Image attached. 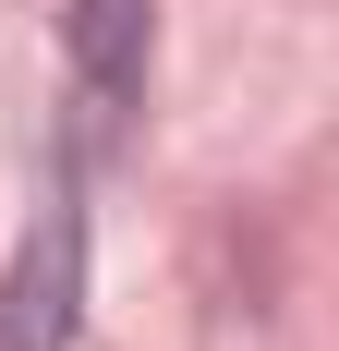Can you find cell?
<instances>
[{
	"label": "cell",
	"mask_w": 339,
	"mask_h": 351,
	"mask_svg": "<svg viewBox=\"0 0 339 351\" xmlns=\"http://www.w3.org/2000/svg\"><path fill=\"white\" fill-rule=\"evenodd\" d=\"M73 61H85V97L121 109L134 73H145V0H85L73 12Z\"/></svg>",
	"instance_id": "6da1fadb"
}]
</instances>
